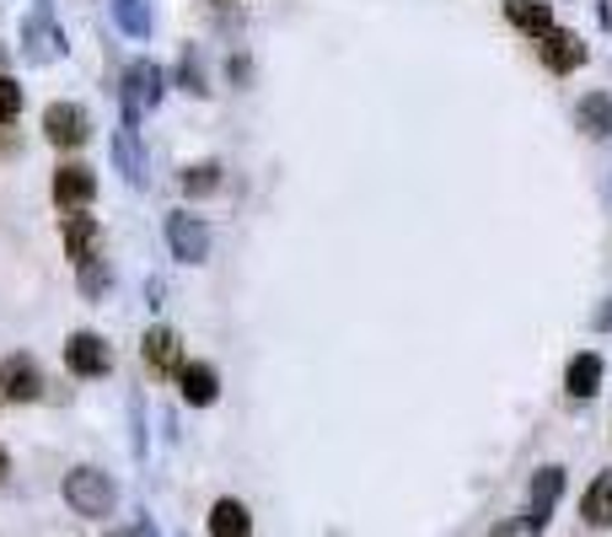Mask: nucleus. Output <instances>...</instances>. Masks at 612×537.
<instances>
[{"instance_id": "1", "label": "nucleus", "mask_w": 612, "mask_h": 537, "mask_svg": "<svg viewBox=\"0 0 612 537\" xmlns=\"http://www.w3.org/2000/svg\"><path fill=\"white\" fill-rule=\"evenodd\" d=\"M114 479L103 473V468H71L65 473V505L76 511V516H92V522H103V516H114Z\"/></svg>"}, {"instance_id": "2", "label": "nucleus", "mask_w": 612, "mask_h": 537, "mask_svg": "<svg viewBox=\"0 0 612 537\" xmlns=\"http://www.w3.org/2000/svg\"><path fill=\"white\" fill-rule=\"evenodd\" d=\"M22 54L28 65H49L65 54V33L54 28V0H33L28 17H22Z\"/></svg>"}, {"instance_id": "3", "label": "nucleus", "mask_w": 612, "mask_h": 537, "mask_svg": "<svg viewBox=\"0 0 612 537\" xmlns=\"http://www.w3.org/2000/svg\"><path fill=\"white\" fill-rule=\"evenodd\" d=\"M162 92H167L162 71H157L151 60H135V65L124 71V92H119V97H124V119H129V125H140V119L162 103Z\"/></svg>"}, {"instance_id": "4", "label": "nucleus", "mask_w": 612, "mask_h": 537, "mask_svg": "<svg viewBox=\"0 0 612 537\" xmlns=\"http://www.w3.org/2000/svg\"><path fill=\"white\" fill-rule=\"evenodd\" d=\"M167 248L178 264H200L204 253H210V226H204L200 215H189V210H172L167 215Z\"/></svg>"}, {"instance_id": "5", "label": "nucleus", "mask_w": 612, "mask_h": 537, "mask_svg": "<svg viewBox=\"0 0 612 537\" xmlns=\"http://www.w3.org/2000/svg\"><path fill=\"white\" fill-rule=\"evenodd\" d=\"M43 135H49V146L76 151V146H86V135H92V119H86V108H76V103H49V108H43Z\"/></svg>"}, {"instance_id": "6", "label": "nucleus", "mask_w": 612, "mask_h": 537, "mask_svg": "<svg viewBox=\"0 0 612 537\" xmlns=\"http://www.w3.org/2000/svg\"><path fill=\"white\" fill-rule=\"evenodd\" d=\"M114 167L124 172L129 189H146V183H151V162H146V146H140V125H129V119H119V129H114Z\"/></svg>"}, {"instance_id": "7", "label": "nucleus", "mask_w": 612, "mask_h": 537, "mask_svg": "<svg viewBox=\"0 0 612 537\" xmlns=\"http://www.w3.org/2000/svg\"><path fill=\"white\" fill-rule=\"evenodd\" d=\"M537 60L548 65V71H559V76H570L586 65V39L570 33V28H548L543 39H537Z\"/></svg>"}, {"instance_id": "8", "label": "nucleus", "mask_w": 612, "mask_h": 537, "mask_svg": "<svg viewBox=\"0 0 612 537\" xmlns=\"http://www.w3.org/2000/svg\"><path fill=\"white\" fill-rule=\"evenodd\" d=\"M0 393L11 398V404H39L43 398V372L33 355H6V366H0Z\"/></svg>"}, {"instance_id": "9", "label": "nucleus", "mask_w": 612, "mask_h": 537, "mask_svg": "<svg viewBox=\"0 0 612 537\" xmlns=\"http://www.w3.org/2000/svg\"><path fill=\"white\" fill-rule=\"evenodd\" d=\"M565 495V468H543L532 479V500H527V533H543L554 522V505Z\"/></svg>"}, {"instance_id": "10", "label": "nucleus", "mask_w": 612, "mask_h": 537, "mask_svg": "<svg viewBox=\"0 0 612 537\" xmlns=\"http://www.w3.org/2000/svg\"><path fill=\"white\" fill-rule=\"evenodd\" d=\"M65 366L76 376H108L114 372V350L97 339V333H71V344H65Z\"/></svg>"}, {"instance_id": "11", "label": "nucleus", "mask_w": 612, "mask_h": 537, "mask_svg": "<svg viewBox=\"0 0 612 537\" xmlns=\"http://www.w3.org/2000/svg\"><path fill=\"white\" fill-rule=\"evenodd\" d=\"M97 200V178H92V167L82 162H71V167H60L54 172V205L60 210H82Z\"/></svg>"}, {"instance_id": "12", "label": "nucleus", "mask_w": 612, "mask_h": 537, "mask_svg": "<svg viewBox=\"0 0 612 537\" xmlns=\"http://www.w3.org/2000/svg\"><path fill=\"white\" fill-rule=\"evenodd\" d=\"M97 243H103V226H97L92 215H82V210H71V215H65V253H71V264H76V269L92 264V258H103Z\"/></svg>"}, {"instance_id": "13", "label": "nucleus", "mask_w": 612, "mask_h": 537, "mask_svg": "<svg viewBox=\"0 0 612 537\" xmlns=\"http://www.w3.org/2000/svg\"><path fill=\"white\" fill-rule=\"evenodd\" d=\"M146 366L157 376H183V339L172 329H151L146 333Z\"/></svg>"}, {"instance_id": "14", "label": "nucleus", "mask_w": 612, "mask_h": 537, "mask_svg": "<svg viewBox=\"0 0 612 537\" xmlns=\"http://www.w3.org/2000/svg\"><path fill=\"white\" fill-rule=\"evenodd\" d=\"M565 393H570V398H597V393H602V355H597V350H586V355L570 361Z\"/></svg>"}, {"instance_id": "15", "label": "nucleus", "mask_w": 612, "mask_h": 537, "mask_svg": "<svg viewBox=\"0 0 612 537\" xmlns=\"http://www.w3.org/2000/svg\"><path fill=\"white\" fill-rule=\"evenodd\" d=\"M505 17H511L522 33H532V39H543V33L554 28V6H548V0H505Z\"/></svg>"}, {"instance_id": "16", "label": "nucleus", "mask_w": 612, "mask_h": 537, "mask_svg": "<svg viewBox=\"0 0 612 537\" xmlns=\"http://www.w3.org/2000/svg\"><path fill=\"white\" fill-rule=\"evenodd\" d=\"M253 533V516H247L243 500H215L210 511V537H247Z\"/></svg>"}, {"instance_id": "17", "label": "nucleus", "mask_w": 612, "mask_h": 537, "mask_svg": "<svg viewBox=\"0 0 612 537\" xmlns=\"http://www.w3.org/2000/svg\"><path fill=\"white\" fill-rule=\"evenodd\" d=\"M215 393H221V376H215V366H183V398L194 404V409H210L215 404Z\"/></svg>"}, {"instance_id": "18", "label": "nucleus", "mask_w": 612, "mask_h": 537, "mask_svg": "<svg viewBox=\"0 0 612 537\" xmlns=\"http://www.w3.org/2000/svg\"><path fill=\"white\" fill-rule=\"evenodd\" d=\"M580 516H586L591 527H612V473H597V479H591V490L580 500Z\"/></svg>"}, {"instance_id": "19", "label": "nucleus", "mask_w": 612, "mask_h": 537, "mask_svg": "<svg viewBox=\"0 0 612 537\" xmlns=\"http://www.w3.org/2000/svg\"><path fill=\"white\" fill-rule=\"evenodd\" d=\"M575 119H580V129H586L591 140H608V135H612V97H608V92H591V97L580 103V114H575Z\"/></svg>"}, {"instance_id": "20", "label": "nucleus", "mask_w": 612, "mask_h": 537, "mask_svg": "<svg viewBox=\"0 0 612 537\" xmlns=\"http://www.w3.org/2000/svg\"><path fill=\"white\" fill-rule=\"evenodd\" d=\"M114 22L129 39H151V0H114Z\"/></svg>"}, {"instance_id": "21", "label": "nucleus", "mask_w": 612, "mask_h": 537, "mask_svg": "<svg viewBox=\"0 0 612 537\" xmlns=\"http://www.w3.org/2000/svg\"><path fill=\"white\" fill-rule=\"evenodd\" d=\"M215 183H221V167L215 162L189 167V172H183V194H215Z\"/></svg>"}, {"instance_id": "22", "label": "nucleus", "mask_w": 612, "mask_h": 537, "mask_svg": "<svg viewBox=\"0 0 612 537\" xmlns=\"http://www.w3.org/2000/svg\"><path fill=\"white\" fill-rule=\"evenodd\" d=\"M108 286H114V269H108L103 258H92V264H82V290H86V296H103Z\"/></svg>"}, {"instance_id": "23", "label": "nucleus", "mask_w": 612, "mask_h": 537, "mask_svg": "<svg viewBox=\"0 0 612 537\" xmlns=\"http://www.w3.org/2000/svg\"><path fill=\"white\" fill-rule=\"evenodd\" d=\"M17 114H22V86L11 76H0V125H11Z\"/></svg>"}, {"instance_id": "24", "label": "nucleus", "mask_w": 612, "mask_h": 537, "mask_svg": "<svg viewBox=\"0 0 612 537\" xmlns=\"http://www.w3.org/2000/svg\"><path fill=\"white\" fill-rule=\"evenodd\" d=\"M597 329H612V301L602 307V312H597Z\"/></svg>"}, {"instance_id": "25", "label": "nucleus", "mask_w": 612, "mask_h": 537, "mask_svg": "<svg viewBox=\"0 0 612 537\" xmlns=\"http://www.w3.org/2000/svg\"><path fill=\"white\" fill-rule=\"evenodd\" d=\"M490 537H522V533H516V527H511V522H500V527H494Z\"/></svg>"}, {"instance_id": "26", "label": "nucleus", "mask_w": 612, "mask_h": 537, "mask_svg": "<svg viewBox=\"0 0 612 537\" xmlns=\"http://www.w3.org/2000/svg\"><path fill=\"white\" fill-rule=\"evenodd\" d=\"M6 473H11V457L0 452V484H6Z\"/></svg>"}, {"instance_id": "27", "label": "nucleus", "mask_w": 612, "mask_h": 537, "mask_svg": "<svg viewBox=\"0 0 612 537\" xmlns=\"http://www.w3.org/2000/svg\"><path fill=\"white\" fill-rule=\"evenodd\" d=\"M0 76H6V49H0Z\"/></svg>"}, {"instance_id": "28", "label": "nucleus", "mask_w": 612, "mask_h": 537, "mask_svg": "<svg viewBox=\"0 0 612 537\" xmlns=\"http://www.w3.org/2000/svg\"><path fill=\"white\" fill-rule=\"evenodd\" d=\"M0 404H6V393H0Z\"/></svg>"}]
</instances>
